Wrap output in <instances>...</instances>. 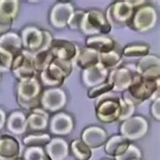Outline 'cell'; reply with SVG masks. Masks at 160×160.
I'll return each mask as SVG.
<instances>
[{
	"mask_svg": "<svg viewBox=\"0 0 160 160\" xmlns=\"http://www.w3.org/2000/svg\"><path fill=\"white\" fill-rule=\"evenodd\" d=\"M19 156V143L10 136L0 140V160H14Z\"/></svg>",
	"mask_w": 160,
	"mask_h": 160,
	"instance_id": "1",
	"label": "cell"
}]
</instances>
